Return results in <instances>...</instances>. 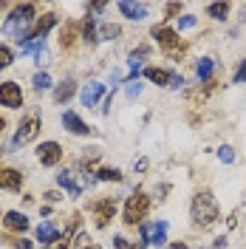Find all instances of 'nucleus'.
Here are the masks:
<instances>
[{"mask_svg": "<svg viewBox=\"0 0 246 249\" xmlns=\"http://www.w3.org/2000/svg\"><path fill=\"white\" fill-rule=\"evenodd\" d=\"M34 12H37L34 3H20V6H15V12L6 17V23H3V34L17 37L20 43H26L31 29H34Z\"/></svg>", "mask_w": 246, "mask_h": 249, "instance_id": "obj_1", "label": "nucleus"}, {"mask_svg": "<svg viewBox=\"0 0 246 249\" xmlns=\"http://www.w3.org/2000/svg\"><path fill=\"white\" fill-rule=\"evenodd\" d=\"M190 215L198 227H210L212 221L218 218V204L212 198V193H198L193 198V207H190Z\"/></svg>", "mask_w": 246, "mask_h": 249, "instance_id": "obj_2", "label": "nucleus"}, {"mask_svg": "<svg viewBox=\"0 0 246 249\" xmlns=\"http://www.w3.org/2000/svg\"><path fill=\"white\" fill-rule=\"evenodd\" d=\"M147 210H150V198H147L144 193H133V196L124 201V224H127V227L141 224V218L147 215Z\"/></svg>", "mask_w": 246, "mask_h": 249, "instance_id": "obj_3", "label": "nucleus"}, {"mask_svg": "<svg viewBox=\"0 0 246 249\" xmlns=\"http://www.w3.org/2000/svg\"><path fill=\"white\" fill-rule=\"evenodd\" d=\"M139 232H141L139 247H164V241H167V221L139 224Z\"/></svg>", "mask_w": 246, "mask_h": 249, "instance_id": "obj_4", "label": "nucleus"}, {"mask_svg": "<svg viewBox=\"0 0 246 249\" xmlns=\"http://www.w3.org/2000/svg\"><path fill=\"white\" fill-rule=\"evenodd\" d=\"M153 37L158 40V46L164 48L170 57H176L178 51H184L181 37H178V31H176V29H167V26H153Z\"/></svg>", "mask_w": 246, "mask_h": 249, "instance_id": "obj_5", "label": "nucleus"}, {"mask_svg": "<svg viewBox=\"0 0 246 249\" xmlns=\"http://www.w3.org/2000/svg\"><path fill=\"white\" fill-rule=\"evenodd\" d=\"M40 133V116L37 113H29L23 122L17 124V133H15V139H12V147H20V144H29L34 136Z\"/></svg>", "mask_w": 246, "mask_h": 249, "instance_id": "obj_6", "label": "nucleus"}, {"mask_svg": "<svg viewBox=\"0 0 246 249\" xmlns=\"http://www.w3.org/2000/svg\"><path fill=\"white\" fill-rule=\"evenodd\" d=\"M37 161L43 164V167H54V164H60L62 161V147L57 142H43L40 147H37Z\"/></svg>", "mask_w": 246, "mask_h": 249, "instance_id": "obj_7", "label": "nucleus"}, {"mask_svg": "<svg viewBox=\"0 0 246 249\" xmlns=\"http://www.w3.org/2000/svg\"><path fill=\"white\" fill-rule=\"evenodd\" d=\"M0 105L23 108V88L17 82H0Z\"/></svg>", "mask_w": 246, "mask_h": 249, "instance_id": "obj_8", "label": "nucleus"}, {"mask_svg": "<svg viewBox=\"0 0 246 249\" xmlns=\"http://www.w3.org/2000/svg\"><path fill=\"white\" fill-rule=\"evenodd\" d=\"M93 213H96V227H108L110 218L116 215V201L113 198H99L93 204Z\"/></svg>", "mask_w": 246, "mask_h": 249, "instance_id": "obj_9", "label": "nucleus"}, {"mask_svg": "<svg viewBox=\"0 0 246 249\" xmlns=\"http://www.w3.org/2000/svg\"><path fill=\"white\" fill-rule=\"evenodd\" d=\"M62 124H65V127H68V133H74V136H91V133H93L91 127L82 122L74 110H65V113H62Z\"/></svg>", "mask_w": 246, "mask_h": 249, "instance_id": "obj_10", "label": "nucleus"}, {"mask_svg": "<svg viewBox=\"0 0 246 249\" xmlns=\"http://www.w3.org/2000/svg\"><path fill=\"white\" fill-rule=\"evenodd\" d=\"M105 91H108V88H105L102 82H88V85L82 88V93H79V99H82L85 108H93V105L105 96Z\"/></svg>", "mask_w": 246, "mask_h": 249, "instance_id": "obj_11", "label": "nucleus"}, {"mask_svg": "<svg viewBox=\"0 0 246 249\" xmlns=\"http://www.w3.org/2000/svg\"><path fill=\"white\" fill-rule=\"evenodd\" d=\"M3 227L9 232H26L29 230V218L23 215V213H17V210H12V213L3 215Z\"/></svg>", "mask_w": 246, "mask_h": 249, "instance_id": "obj_12", "label": "nucleus"}, {"mask_svg": "<svg viewBox=\"0 0 246 249\" xmlns=\"http://www.w3.org/2000/svg\"><path fill=\"white\" fill-rule=\"evenodd\" d=\"M23 187V176L17 170H12V167H3L0 170V190H12V193H17Z\"/></svg>", "mask_w": 246, "mask_h": 249, "instance_id": "obj_13", "label": "nucleus"}, {"mask_svg": "<svg viewBox=\"0 0 246 249\" xmlns=\"http://www.w3.org/2000/svg\"><path fill=\"white\" fill-rule=\"evenodd\" d=\"M57 184H60L62 190H68L74 198H77L79 193H82V184L77 181V170H62L60 176H57Z\"/></svg>", "mask_w": 246, "mask_h": 249, "instance_id": "obj_14", "label": "nucleus"}, {"mask_svg": "<svg viewBox=\"0 0 246 249\" xmlns=\"http://www.w3.org/2000/svg\"><path fill=\"white\" fill-rule=\"evenodd\" d=\"M119 12H122L127 20H144L147 17V12H150V6L147 3H119Z\"/></svg>", "mask_w": 246, "mask_h": 249, "instance_id": "obj_15", "label": "nucleus"}, {"mask_svg": "<svg viewBox=\"0 0 246 249\" xmlns=\"http://www.w3.org/2000/svg\"><path fill=\"white\" fill-rule=\"evenodd\" d=\"M54 23H57V15H46V17H40V20H37V26L31 29L29 40H43L48 31L54 29Z\"/></svg>", "mask_w": 246, "mask_h": 249, "instance_id": "obj_16", "label": "nucleus"}, {"mask_svg": "<svg viewBox=\"0 0 246 249\" xmlns=\"http://www.w3.org/2000/svg\"><path fill=\"white\" fill-rule=\"evenodd\" d=\"M74 91H77V82H74V79H62L60 85H57V91H54V102H57V105L68 102V99L74 96Z\"/></svg>", "mask_w": 246, "mask_h": 249, "instance_id": "obj_17", "label": "nucleus"}, {"mask_svg": "<svg viewBox=\"0 0 246 249\" xmlns=\"http://www.w3.org/2000/svg\"><path fill=\"white\" fill-rule=\"evenodd\" d=\"M37 241L40 244H57V224H51V221L40 224L37 227Z\"/></svg>", "mask_w": 246, "mask_h": 249, "instance_id": "obj_18", "label": "nucleus"}, {"mask_svg": "<svg viewBox=\"0 0 246 249\" xmlns=\"http://www.w3.org/2000/svg\"><path fill=\"white\" fill-rule=\"evenodd\" d=\"M144 77L150 79V82H156V85H167L170 82V74L161 71V68H156V65H147V68H144Z\"/></svg>", "mask_w": 246, "mask_h": 249, "instance_id": "obj_19", "label": "nucleus"}, {"mask_svg": "<svg viewBox=\"0 0 246 249\" xmlns=\"http://www.w3.org/2000/svg\"><path fill=\"white\" fill-rule=\"evenodd\" d=\"M207 12H210V17H212V20H227V15H229V6H227V3H210V9H207Z\"/></svg>", "mask_w": 246, "mask_h": 249, "instance_id": "obj_20", "label": "nucleus"}, {"mask_svg": "<svg viewBox=\"0 0 246 249\" xmlns=\"http://www.w3.org/2000/svg\"><path fill=\"white\" fill-rule=\"evenodd\" d=\"M31 85H34V91H48L51 88V77H48L46 71H37L34 79H31Z\"/></svg>", "mask_w": 246, "mask_h": 249, "instance_id": "obj_21", "label": "nucleus"}, {"mask_svg": "<svg viewBox=\"0 0 246 249\" xmlns=\"http://www.w3.org/2000/svg\"><path fill=\"white\" fill-rule=\"evenodd\" d=\"M93 178H99V181H122V170H113V167H102V170L96 173Z\"/></svg>", "mask_w": 246, "mask_h": 249, "instance_id": "obj_22", "label": "nucleus"}, {"mask_svg": "<svg viewBox=\"0 0 246 249\" xmlns=\"http://www.w3.org/2000/svg\"><path fill=\"white\" fill-rule=\"evenodd\" d=\"M82 40L85 43H96V20H85V26H82Z\"/></svg>", "mask_w": 246, "mask_h": 249, "instance_id": "obj_23", "label": "nucleus"}, {"mask_svg": "<svg viewBox=\"0 0 246 249\" xmlns=\"http://www.w3.org/2000/svg\"><path fill=\"white\" fill-rule=\"evenodd\" d=\"M212 71H215V62L212 60H198V77L201 79H210Z\"/></svg>", "mask_w": 246, "mask_h": 249, "instance_id": "obj_24", "label": "nucleus"}, {"mask_svg": "<svg viewBox=\"0 0 246 249\" xmlns=\"http://www.w3.org/2000/svg\"><path fill=\"white\" fill-rule=\"evenodd\" d=\"M12 60H15L12 48H9V46H0V71H3V68H9V65H12Z\"/></svg>", "mask_w": 246, "mask_h": 249, "instance_id": "obj_25", "label": "nucleus"}, {"mask_svg": "<svg viewBox=\"0 0 246 249\" xmlns=\"http://www.w3.org/2000/svg\"><path fill=\"white\" fill-rule=\"evenodd\" d=\"M218 159H221L224 164H232V161H235V150H232V147H227V144H224V147L218 150Z\"/></svg>", "mask_w": 246, "mask_h": 249, "instance_id": "obj_26", "label": "nucleus"}, {"mask_svg": "<svg viewBox=\"0 0 246 249\" xmlns=\"http://www.w3.org/2000/svg\"><path fill=\"white\" fill-rule=\"evenodd\" d=\"M88 247H91V235H88V232H77L74 249H88Z\"/></svg>", "mask_w": 246, "mask_h": 249, "instance_id": "obj_27", "label": "nucleus"}, {"mask_svg": "<svg viewBox=\"0 0 246 249\" xmlns=\"http://www.w3.org/2000/svg\"><path fill=\"white\" fill-rule=\"evenodd\" d=\"M113 37H119V26H102V40H113Z\"/></svg>", "mask_w": 246, "mask_h": 249, "instance_id": "obj_28", "label": "nucleus"}, {"mask_svg": "<svg viewBox=\"0 0 246 249\" xmlns=\"http://www.w3.org/2000/svg\"><path fill=\"white\" fill-rule=\"evenodd\" d=\"M195 23H198V17L187 15V17H181V20H178V29H193V26H195Z\"/></svg>", "mask_w": 246, "mask_h": 249, "instance_id": "obj_29", "label": "nucleus"}, {"mask_svg": "<svg viewBox=\"0 0 246 249\" xmlns=\"http://www.w3.org/2000/svg\"><path fill=\"white\" fill-rule=\"evenodd\" d=\"M141 88H144V85H141V82H130V85H127V96H130V99H133V96H139V93H141Z\"/></svg>", "mask_w": 246, "mask_h": 249, "instance_id": "obj_30", "label": "nucleus"}, {"mask_svg": "<svg viewBox=\"0 0 246 249\" xmlns=\"http://www.w3.org/2000/svg\"><path fill=\"white\" fill-rule=\"evenodd\" d=\"M170 88H181V85H184V79L178 77V74H176V71H170V82H167Z\"/></svg>", "mask_w": 246, "mask_h": 249, "instance_id": "obj_31", "label": "nucleus"}, {"mask_svg": "<svg viewBox=\"0 0 246 249\" xmlns=\"http://www.w3.org/2000/svg\"><path fill=\"white\" fill-rule=\"evenodd\" d=\"M235 82H246V60L241 62V68L235 71Z\"/></svg>", "mask_w": 246, "mask_h": 249, "instance_id": "obj_32", "label": "nucleus"}, {"mask_svg": "<svg viewBox=\"0 0 246 249\" xmlns=\"http://www.w3.org/2000/svg\"><path fill=\"white\" fill-rule=\"evenodd\" d=\"M15 249H34V244H31V241H26V238H23V241H17V244H15Z\"/></svg>", "mask_w": 246, "mask_h": 249, "instance_id": "obj_33", "label": "nucleus"}, {"mask_svg": "<svg viewBox=\"0 0 246 249\" xmlns=\"http://www.w3.org/2000/svg\"><path fill=\"white\" fill-rule=\"evenodd\" d=\"M173 249H187V244H181V241H178V244H173Z\"/></svg>", "mask_w": 246, "mask_h": 249, "instance_id": "obj_34", "label": "nucleus"}, {"mask_svg": "<svg viewBox=\"0 0 246 249\" xmlns=\"http://www.w3.org/2000/svg\"><path fill=\"white\" fill-rule=\"evenodd\" d=\"M3 130H6V119H3V116H0V133H3Z\"/></svg>", "mask_w": 246, "mask_h": 249, "instance_id": "obj_35", "label": "nucleus"}, {"mask_svg": "<svg viewBox=\"0 0 246 249\" xmlns=\"http://www.w3.org/2000/svg\"><path fill=\"white\" fill-rule=\"evenodd\" d=\"M88 249H99V247H88Z\"/></svg>", "mask_w": 246, "mask_h": 249, "instance_id": "obj_36", "label": "nucleus"}]
</instances>
